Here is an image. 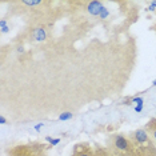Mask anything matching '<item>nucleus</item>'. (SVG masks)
I'll list each match as a JSON object with an SVG mask.
<instances>
[{
  "mask_svg": "<svg viewBox=\"0 0 156 156\" xmlns=\"http://www.w3.org/2000/svg\"><path fill=\"white\" fill-rule=\"evenodd\" d=\"M108 16H109V11H108V9H107V8H105V7H104V8L101 9V12H100V16H99V17H100L101 20H104V19H107Z\"/></svg>",
  "mask_w": 156,
  "mask_h": 156,
  "instance_id": "obj_12",
  "label": "nucleus"
},
{
  "mask_svg": "<svg viewBox=\"0 0 156 156\" xmlns=\"http://www.w3.org/2000/svg\"><path fill=\"white\" fill-rule=\"evenodd\" d=\"M45 30L44 28H36V30L34 31V39L36 41H44L45 40Z\"/></svg>",
  "mask_w": 156,
  "mask_h": 156,
  "instance_id": "obj_4",
  "label": "nucleus"
},
{
  "mask_svg": "<svg viewBox=\"0 0 156 156\" xmlns=\"http://www.w3.org/2000/svg\"><path fill=\"white\" fill-rule=\"evenodd\" d=\"M43 127H44L43 123H39V124H36V126H35V131H36V132H40Z\"/></svg>",
  "mask_w": 156,
  "mask_h": 156,
  "instance_id": "obj_13",
  "label": "nucleus"
},
{
  "mask_svg": "<svg viewBox=\"0 0 156 156\" xmlns=\"http://www.w3.org/2000/svg\"><path fill=\"white\" fill-rule=\"evenodd\" d=\"M141 111H143V105H135V112L140 113Z\"/></svg>",
  "mask_w": 156,
  "mask_h": 156,
  "instance_id": "obj_15",
  "label": "nucleus"
},
{
  "mask_svg": "<svg viewBox=\"0 0 156 156\" xmlns=\"http://www.w3.org/2000/svg\"><path fill=\"white\" fill-rule=\"evenodd\" d=\"M0 27H2V32L3 34H7L9 31V28H8V26H7L5 20H0Z\"/></svg>",
  "mask_w": 156,
  "mask_h": 156,
  "instance_id": "obj_11",
  "label": "nucleus"
},
{
  "mask_svg": "<svg viewBox=\"0 0 156 156\" xmlns=\"http://www.w3.org/2000/svg\"><path fill=\"white\" fill-rule=\"evenodd\" d=\"M22 3L26 4V5H30V7H35V5H40L41 0H24V2H22Z\"/></svg>",
  "mask_w": 156,
  "mask_h": 156,
  "instance_id": "obj_8",
  "label": "nucleus"
},
{
  "mask_svg": "<svg viewBox=\"0 0 156 156\" xmlns=\"http://www.w3.org/2000/svg\"><path fill=\"white\" fill-rule=\"evenodd\" d=\"M72 156H95V155L92 154V151L90 150V148H84V150H81L80 145H77Z\"/></svg>",
  "mask_w": 156,
  "mask_h": 156,
  "instance_id": "obj_5",
  "label": "nucleus"
},
{
  "mask_svg": "<svg viewBox=\"0 0 156 156\" xmlns=\"http://www.w3.org/2000/svg\"><path fill=\"white\" fill-rule=\"evenodd\" d=\"M152 86H154V87H156V79H155L154 81H152Z\"/></svg>",
  "mask_w": 156,
  "mask_h": 156,
  "instance_id": "obj_17",
  "label": "nucleus"
},
{
  "mask_svg": "<svg viewBox=\"0 0 156 156\" xmlns=\"http://www.w3.org/2000/svg\"><path fill=\"white\" fill-rule=\"evenodd\" d=\"M45 140H47L51 145H58V144L60 143V139H59V137L54 139V137H51V136H45Z\"/></svg>",
  "mask_w": 156,
  "mask_h": 156,
  "instance_id": "obj_10",
  "label": "nucleus"
},
{
  "mask_svg": "<svg viewBox=\"0 0 156 156\" xmlns=\"http://www.w3.org/2000/svg\"><path fill=\"white\" fill-rule=\"evenodd\" d=\"M72 116H73V113H72V112H63V113H60L59 120H62V122H66V120L72 119Z\"/></svg>",
  "mask_w": 156,
  "mask_h": 156,
  "instance_id": "obj_7",
  "label": "nucleus"
},
{
  "mask_svg": "<svg viewBox=\"0 0 156 156\" xmlns=\"http://www.w3.org/2000/svg\"><path fill=\"white\" fill-rule=\"evenodd\" d=\"M155 8H156V2H151V4H150V7H148V9H150V11H155Z\"/></svg>",
  "mask_w": 156,
  "mask_h": 156,
  "instance_id": "obj_14",
  "label": "nucleus"
},
{
  "mask_svg": "<svg viewBox=\"0 0 156 156\" xmlns=\"http://www.w3.org/2000/svg\"><path fill=\"white\" fill-rule=\"evenodd\" d=\"M147 129L150 131L151 136L154 137V139L156 140V119H152L150 123L147 124Z\"/></svg>",
  "mask_w": 156,
  "mask_h": 156,
  "instance_id": "obj_6",
  "label": "nucleus"
},
{
  "mask_svg": "<svg viewBox=\"0 0 156 156\" xmlns=\"http://www.w3.org/2000/svg\"><path fill=\"white\" fill-rule=\"evenodd\" d=\"M132 139L136 141L137 144H147L150 137H148V133L145 129H136L132 135Z\"/></svg>",
  "mask_w": 156,
  "mask_h": 156,
  "instance_id": "obj_3",
  "label": "nucleus"
},
{
  "mask_svg": "<svg viewBox=\"0 0 156 156\" xmlns=\"http://www.w3.org/2000/svg\"><path fill=\"white\" fill-rule=\"evenodd\" d=\"M5 123H7V120H5L4 116H0V124H2V126H4Z\"/></svg>",
  "mask_w": 156,
  "mask_h": 156,
  "instance_id": "obj_16",
  "label": "nucleus"
},
{
  "mask_svg": "<svg viewBox=\"0 0 156 156\" xmlns=\"http://www.w3.org/2000/svg\"><path fill=\"white\" fill-rule=\"evenodd\" d=\"M103 8H104V5H103V3L99 2V0H92V2L87 3V12L95 17L100 16V12Z\"/></svg>",
  "mask_w": 156,
  "mask_h": 156,
  "instance_id": "obj_2",
  "label": "nucleus"
},
{
  "mask_svg": "<svg viewBox=\"0 0 156 156\" xmlns=\"http://www.w3.org/2000/svg\"><path fill=\"white\" fill-rule=\"evenodd\" d=\"M113 144H115V148H118V150L122 151V152H127L132 148L131 147L129 140L126 139V137L122 136V135H118V136L113 137Z\"/></svg>",
  "mask_w": 156,
  "mask_h": 156,
  "instance_id": "obj_1",
  "label": "nucleus"
},
{
  "mask_svg": "<svg viewBox=\"0 0 156 156\" xmlns=\"http://www.w3.org/2000/svg\"><path fill=\"white\" fill-rule=\"evenodd\" d=\"M131 101H132L135 105H143L144 104V100L141 96H135V98L131 99Z\"/></svg>",
  "mask_w": 156,
  "mask_h": 156,
  "instance_id": "obj_9",
  "label": "nucleus"
}]
</instances>
